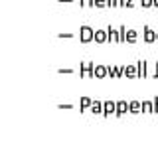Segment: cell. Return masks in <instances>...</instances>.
I'll use <instances>...</instances> for the list:
<instances>
[{
	"mask_svg": "<svg viewBox=\"0 0 158 158\" xmlns=\"http://www.w3.org/2000/svg\"><path fill=\"white\" fill-rule=\"evenodd\" d=\"M81 32H83V34H81V40H83V42L91 40V28H87V26H85V28L81 30Z\"/></svg>",
	"mask_w": 158,
	"mask_h": 158,
	"instance_id": "cell-1",
	"label": "cell"
},
{
	"mask_svg": "<svg viewBox=\"0 0 158 158\" xmlns=\"http://www.w3.org/2000/svg\"><path fill=\"white\" fill-rule=\"evenodd\" d=\"M97 40H99V42H103V40H105V34L99 32V34H97Z\"/></svg>",
	"mask_w": 158,
	"mask_h": 158,
	"instance_id": "cell-2",
	"label": "cell"
},
{
	"mask_svg": "<svg viewBox=\"0 0 158 158\" xmlns=\"http://www.w3.org/2000/svg\"><path fill=\"white\" fill-rule=\"evenodd\" d=\"M154 4H158V0H154Z\"/></svg>",
	"mask_w": 158,
	"mask_h": 158,
	"instance_id": "cell-3",
	"label": "cell"
}]
</instances>
